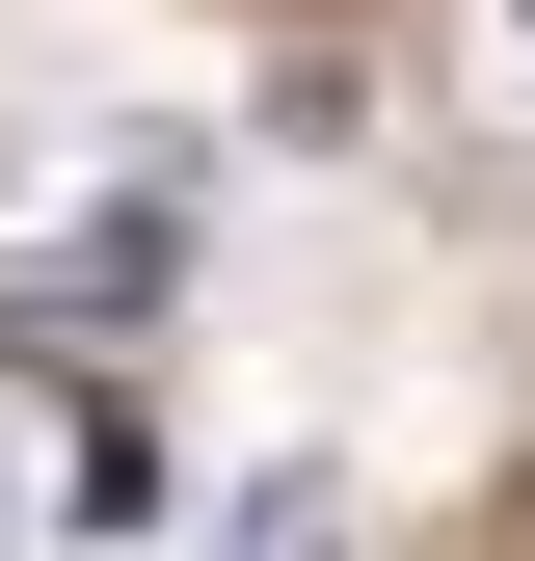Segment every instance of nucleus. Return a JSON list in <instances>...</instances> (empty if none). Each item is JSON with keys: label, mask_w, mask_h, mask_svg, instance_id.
<instances>
[{"label": "nucleus", "mask_w": 535, "mask_h": 561, "mask_svg": "<svg viewBox=\"0 0 535 561\" xmlns=\"http://www.w3.org/2000/svg\"><path fill=\"white\" fill-rule=\"evenodd\" d=\"M241 561H349V481H321V455H295V481H241Z\"/></svg>", "instance_id": "nucleus-1"}]
</instances>
